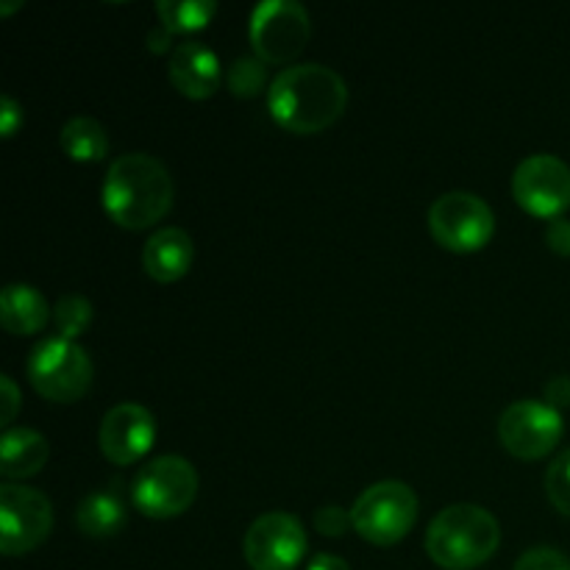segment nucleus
<instances>
[{
	"instance_id": "nucleus-9",
	"label": "nucleus",
	"mask_w": 570,
	"mask_h": 570,
	"mask_svg": "<svg viewBox=\"0 0 570 570\" xmlns=\"http://www.w3.org/2000/svg\"><path fill=\"white\" fill-rule=\"evenodd\" d=\"M53 529V507L45 493L26 484L0 488V551L20 557L39 549Z\"/></svg>"
},
{
	"instance_id": "nucleus-14",
	"label": "nucleus",
	"mask_w": 570,
	"mask_h": 570,
	"mask_svg": "<svg viewBox=\"0 0 570 570\" xmlns=\"http://www.w3.org/2000/svg\"><path fill=\"white\" fill-rule=\"evenodd\" d=\"M220 59L209 45L187 39L170 50V83L187 98H212L220 89Z\"/></svg>"
},
{
	"instance_id": "nucleus-32",
	"label": "nucleus",
	"mask_w": 570,
	"mask_h": 570,
	"mask_svg": "<svg viewBox=\"0 0 570 570\" xmlns=\"http://www.w3.org/2000/svg\"><path fill=\"white\" fill-rule=\"evenodd\" d=\"M20 6L22 3H3V6H0V14H11V11L20 9Z\"/></svg>"
},
{
	"instance_id": "nucleus-5",
	"label": "nucleus",
	"mask_w": 570,
	"mask_h": 570,
	"mask_svg": "<svg viewBox=\"0 0 570 570\" xmlns=\"http://www.w3.org/2000/svg\"><path fill=\"white\" fill-rule=\"evenodd\" d=\"M417 521V495L404 482H376L362 490L351 507L356 534L373 546H395L412 532Z\"/></svg>"
},
{
	"instance_id": "nucleus-4",
	"label": "nucleus",
	"mask_w": 570,
	"mask_h": 570,
	"mask_svg": "<svg viewBox=\"0 0 570 570\" xmlns=\"http://www.w3.org/2000/svg\"><path fill=\"white\" fill-rule=\"evenodd\" d=\"M28 382L56 404H72L92 384V360L78 343L65 337H45L28 354Z\"/></svg>"
},
{
	"instance_id": "nucleus-24",
	"label": "nucleus",
	"mask_w": 570,
	"mask_h": 570,
	"mask_svg": "<svg viewBox=\"0 0 570 570\" xmlns=\"http://www.w3.org/2000/svg\"><path fill=\"white\" fill-rule=\"evenodd\" d=\"M512 570H570V560L562 551L549 549V546H538L518 557Z\"/></svg>"
},
{
	"instance_id": "nucleus-1",
	"label": "nucleus",
	"mask_w": 570,
	"mask_h": 570,
	"mask_svg": "<svg viewBox=\"0 0 570 570\" xmlns=\"http://www.w3.org/2000/svg\"><path fill=\"white\" fill-rule=\"evenodd\" d=\"M348 87L326 65H289L267 89L271 117L289 134H321L343 117Z\"/></svg>"
},
{
	"instance_id": "nucleus-10",
	"label": "nucleus",
	"mask_w": 570,
	"mask_h": 570,
	"mask_svg": "<svg viewBox=\"0 0 570 570\" xmlns=\"http://www.w3.org/2000/svg\"><path fill=\"white\" fill-rule=\"evenodd\" d=\"M512 195L529 215L557 220L570 209V167L554 154L527 156L512 176Z\"/></svg>"
},
{
	"instance_id": "nucleus-2",
	"label": "nucleus",
	"mask_w": 570,
	"mask_h": 570,
	"mask_svg": "<svg viewBox=\"0 0 570 570\" xmlns=\"http://www.w3.org/2000/svg\"><path fill=\"white\" fill-rule=\"evenodd\" d=\"M176 184L150 154H122L111 161L104 181V209L128 232H142L173 209Z\"/></svg>"
},
{
	"instance_id": "nucleus-31",
	"label": "nucleus",
	"mask_w": 570,
	"mask_h": 570,
	"mask_svg": "<svg viewBox=\"0 0 570 570\" xmlns=\"http://www.w3.org/2000/svg\"><path fill=\"white\" fill-rule=\"evenodd\" d=\"M170 37H173V33L170 31H167V28L165 26H159V28H154V31H150L148 33V48L150 50H156V53H159V50H165L167 48V45H170Z\"/></svg>"
},
{
	"instance_id": "nucleus-29",
	"label": "nucleus",
	"mask_w": 570,
	"mask_h": 570,
	"mask_svg": "<svg viewBox=\"0 0 570 570\" xmlns=\"http://www.w3.org/2000/svg\"><path fill=\"white\" fill-rule=\"evenodd\" d=\"M546 404L554 406V410L570 406V376H554L546 384Z\"/></svg>"
},
{
	"instance_id": "nucleus-20",
	"label": "nucleus",
	"mask_w": 570,
	"mask_h": 570,
	"mask_svg": "<svg viewBox=\"0 0 570 570\" xmlns=\"http://www.w3.org/2000/svg\"><path fill=\"white\" fill-rule=\"evenodd\" d=\"M156 14L170 33L200 31L217 14V3L215 0H159Z\"/></svg>"
},
{
	"instance_id": "nucleus-22",
	"label": "nucleus",
	"mask_w": 570,
	"mask_h": 570,
	"mask_svg": "<svg viewBox=\"0 0 570 570\" xmlns=\"http://www.w3.org/2000/svg\"><path fill=\"white\" fill-rule=\"evenodd\" d=\"M226 83L237 98H256L267 83V67L259 56H239L226 72Z\"/></svg>"
},
{
	"instance_id": "nucleus-15",
	"label": "nucleus",
	"mask_w": 570,
	"mask_h": 570,
	"mask_svg": "<svg viewBox=\"0 0 570 570\" xmlns=\"http://www.w3.org/2000/svg\"><path fill=\"white\" fill-rule=\"evenodd\" d=\"M195 259V245L184 228L167 226L159 228L156 234H150V239L145 243L142 250V265L154 282L170 284L178 282L189 273Z\"/></svg>"
},
{
	"instance_id": "nucleus-12",
	"label": "nucleus",
	"mask_w": 570,
	"mask_h": 570,
	"mask_svg": "<svg viewBox=\"0 0 570 570\" xmlns=\"http://www.w3.org/2000/svg\"><path fill=\"white\" fill-rule=\"evenodd\" d=\"M243 554L254 570H295L306 557V529L289 512H267L245 532Z\"/></svg>"
},
{
	"instance_id": "nucleus-3",
	"label": "nucleus",
	"mask_w": 570,
	"mask_h": 570,
	"mask_svg": "<svg viewBox=\"0 0 570 570\" xmlns=\"http://www.w3.org/2000/svg\"><path fill=\"white\" fill-rule=\"evenodd\" d=\"M501 546V527L493 512L476 504H451L434 515L426 532V551L434 566L471 570L484 566Z\"/></svg>"
},
{
	"instance_id": "nucleus-8",
	"label": "nucleus",
	"mask_w": 570,
	"mask_h": 570,
	"mask_svg": "<svg viewBox=\"0 0 570 570\" xmlns=\"http://www.w3.org/2000/svg\"><path fill=\"white\" fill-rule=\"evenodd\" d=\"M309 37V11L298 0H265L250 14V45L265 65H289Z\"/></svg>"
},
{
	"instance_id": "nucleus-11",
	"label": "nucleus",
	"mask_w": 570,
	"mask_h": 570,
	"mask_svg": "<svg viewBox=\"0 0 570 570\" xmlns=\"http://www.w3.org/2000/svg\"><path fill=\"white\" fill-rule=\"evenodd\" d=\"M499 440L518 460H543L562 440V412L546 401H515L501 415Z\"/></svg>"
},
{
	"instance_id": "nucleus-17",
	"label": "nucleus",
	"mask_w": 570,
	"mask_h": 570,
	"mask_svg": "<svg viewBox=\"0 0 570 570\" xmlns=\"http://www.w3.org/2000/svg\"><path fill=\"white\" fill-rule=\"evenodd\" d=\"M48 440L26 426L6 429L0 438V473L3 479L37 476L48 462Z\"/></svg>"
},
{
	"instance_id": "nucleus-18",
	"label": "nucleus",
	"mask_w": 570,
	"mask_h": 570,
	"mask_svg": "<svg viewBox=\"0 0 570 570\" xmlns=\"http://www.w3.org/2000/svg\"><path fill=\"white\" fill-rule=\"evenodd\" d=\"M76 523L81 534L95 540L115 538L126 527V507H122L120 495L111 490H98V493L83 495L81 504L76 510Z\"/></svg>"
},
{
	"instance_id": "nucleus-27",
	"label": "nucleus",
	"mask_w": 570,
	"mask_h": 570,
	"mask_svg": "<svg viewBox=\"0 0 570 570\" xmlns=\"http://www.w3.org/2000/svg\"><path fill=\"white\" fill-rule=\"evenodd\" d=\"M22 126V106L14 98L3 95L0 98V134L3 137H14L17 128Z\"/></svg>"
},
{
	"instance_id": "nucleus-13",
	"label": "nucleus",
	"mask_w": 570,
	"mask_h": 570,
	"mask_svg": "<svg viewBox=\"0 0 570 570\" xmlns=\"http://www.w3.org/2000/svg\"><path fill=\"white\" fill-rule=\"evenodd\" d=\"M156 443V421L145 406L117 404L100 423V451L115 465H134Z\"/></svg>"
},
{
	"instance_id": "nucleus-26",
	"label": "nucleus",
	"mask_w": 570,
	"mask_h": 570,
	"mask_svg": "<svg viewBox=\"0 0 570 570\" xmlns=\"http://www.w3.org/2000/svg\"><path fill=\"white\" fill-rule=\"evenodd\" d=\"M546 243L554 254L570 256V220H566V217L551 220L549 228H546Z\"/></svg>"
},
{
	"instance_id": "nucleus-21",
	"label": "nucleus",
	"mask_w": 570,
	"mask_h": 570,
	"mask_svg": "<svg viewBox=\"0 0 570 570\" xmlns=\"http://www.w3.org/2000/svg\"><path fill=\"white\" fill-rule=\"evenodd\" d=\"M89 323H92V304L83 295H61L53 309L56 337H65L76 343V337H81L87 332Z\"/></svg>"
},
{
	"instance_id": "nucleus-7",
	"label": "nucleus",
	"mask_w": 570,
	"mask_h": 570,
	"mask_svg": "<svg viewBox=\"0 0 570 570\" xmlns=\"http://www.w3.org/2000/svg\"><path fill=\"white\" fill-rule=\"evenodd\" d=\"M429 228L443 248L454 250V254H473L493 239L495 215L488 200H482L479 195L454 189V193L440 195L432 204Z\"/></svg>"
},
{
	"instance_id": "nucleus-30",
	"label": "nucleus",
	"mask_w": 570,
	"mask_h": 570,
	"mask_svg": "<svg viewBox=\"0 0 570 570\" xmlns=\"http://www.w3.org/2000/svg\"><path fill=\"white\" fill-rule=\"evenodd\" d=\"M306 570H351V566L337 554H317L312 557V562L306 566Z\"/></svg>"
},
{
	"instance_id": "nucleus-28",
	"label": "nucleus",
	"mask_w": 570,
	"mask_h": 570,
	"mask_svg": "<svg viewBox=\"0 0 570 570\" xmlns=\"http://www.w3.org/2000/svg\"><path fill=\"white\" fill-rule=\"evenodd\" d=\"M0 390H3V410H0V421L3 426L14 423L17 410H20V390H17L14 379L11 376H0Z\"/></svg>"
},
{
	"instance_id": "nucleus-23",
	"label": "nucleus",
	"mask_w": 570,
	"mask_h": 570,
	"mask_svg": "<svg viewBox=\"0 0 570 570\" xmlns=\"http://www.w3.org/2000/svg\"><path fill=\"white\" fill-rule=\"evenodd\" d=\"M546 493L557 512L570 518V449L560 451L546 473Z\"/></svg>"
},
{
	"instance_id": "nucleus-25",
	"label": "nucleus",
	"mask_w": 570,
	"mask_h": 570,
	"mask_svg": "<svg viewBox=\"0 0 570 570\" xmlns=\"http://www.w3.org/2000/svg\"><path fill=\"white\" fill-rule=\"evenodd\" d=\"M315 529L323 534V538H343L348 529H354L351 523V512H345L343 507H321L315 512Z\"/></svg>"
},
{
	"instance_id": "nucleus-6",
	"label": "nucleus",
	"mask_w": 570,
	"mask_h": 570,
	"mask_svg": "<svg viewBox=\"0 0 570 570\" xmlns=\"http://www.w3.org/2000/svg\"><path fill=\"white\" fill-rule=\"evenodd\" d=\"M195 495H198V473L184 456L176 454L150 460L148 465L139 468L131 484L134 507L145 518L156 521L184 515L193 507Z\"/></svg>"
},
{
	"instance_id": "nucleus-19",
	"label": "nucleus",
	"mask_w": 570,
	"mask_h": 570,
	"mask_svg": "<svg viewBox=\"0 0 570 570\" xmlns=\"http://www.w3.org/2000/svg\"><path fill=\"white\" fill-rule=\"evenodd\" d=\"M61 150L76 161H100L109 154L106 128L95 117H72L61 126Z\"/></svg>"
},
{
	"instance_id": "nucleus-16",
	"label": "nucleus",
	"mask_w": 570,
	"mask_h": 570,
	"mask_svg": "<svg viewBox=\"0 0 570 570\" xmlns=\"http://www.w3.org/2000/svg\"><path fill=\"white\" fill-rule=\"evenodd\" d=\"M50 321V306L45 295L31 284H6L0 293V323L9 334L26 337V334L42 332Z\"/></svg>"
}]
</instances>
